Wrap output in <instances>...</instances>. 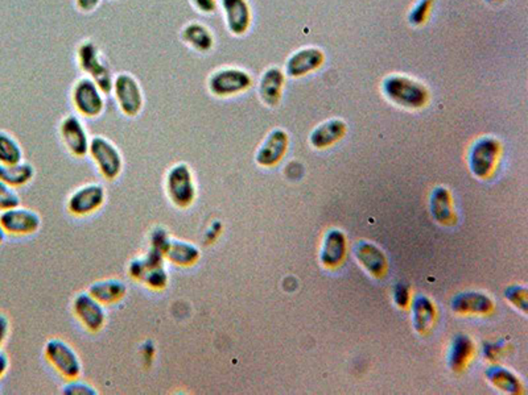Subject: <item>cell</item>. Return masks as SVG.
I'll list each match as a JSON object with an SVG mask.
<instances>
[{
	"label": "cell",
	"mask_w": 528,
	"mask_h": 395,
	"mask_svg": "<svg viewBox=\"0 0 528 395\" xmlns=\"http://www.w3.org/2000/svg\"><path fill=\"white\" fill-rule=\"evenodd\" d=\"M164 259L172 265L179 266V268H191L201 259V251H199V246H194L191 241L171 238L166 251H164Z\"/></svg>",
	"instance_id": "cell-20"
},
{
	"label": "cell",
	"mask_w": 528,
	"mask_h": 395,
	"mask_svg": "<svg viewBox=\"0 0 528 395\" xmlns=\"http://www.w3.org/2000/svg\"><path fill=\"white\" fill-rule=\"evenodd\" d=\"M354 256L358 262L373 277H382L387 269V259L382 249L369 241H358L354 246Z\"/></svg>",
	"instance_id": "cell-19"
},
{
	"label": "cell",
	"mask_w": 528,
	"mask_h": 395,
	"mask_svg": "<svg viewBox=\"0 0 528 395\" xmlns=\"http://www.w3.org/2000/svg\"><path fill=\"white\" fill-rule=\"evenodd\" d=\"M485 2L489 3V4L497 5L500 4V3H502L503 0H485Z\"/></svg>",
	"instance_id": "cell-43"
},
{
	"label": "cell",
	"mask_w": 528,
	"mask_h": 395,
	"mask_svg": "<svg viewBox=\"0 0 528 395\" xmlns=\"http://www.w3.org/2000/svg\"><path fill=\"white\" fill-rule=\"evenodd\" d=\"M35 177V167L28 163L15 165H0V181L12 186V188H21L28 185Z\"/></svg>",
	"instance_id": "cell-28"
},
{
	"label": "cell",
	"mask_w": 528,
	"mask_h": 395,
	"mask_svg": "<svg viewBox=\"0 0 528 395\" xmlns=\"http://www.w3.org/2000/svg\"><path fill=\"white\" fill-rule=\"evenodd\" d=\"M473 352H475V344H473L469 336L459 335V336L454 337L450 351V359H448L451 369L456 370V372L464 369L467 361L472 358Z\"/></svg>",
	"instance_id": "cell-29"
},
{
	"label": "cell",
	"mask_w": 528,
	"mask_h": 395,
	"mask_svg": "<svg viewBox=\"0 0 528 395\" xmlns=\"http://www.w3.org/2000/svg\"><path fill=\"white\" fill-rule=\"evenodd\" d=\"M8 367H10V361H8L7 355L0 350V378L4 377Z\"/></svg>",
	"instance_id": "cell-41"
},
{
	"label": "cell",
	"mask_w": 528,
	"mask_h": 395,
	"mask_svg": "<svg viewBox=\"0 0 528 395\" xmlns=\"http://www.w3.org/2000/svg\"><path fill=\"white\" fill-rule=\"evenodd\" d=\"M8 335H10V320L0 312V350L7 342Z\"/></svg>",
	"instance_id": "cell-40"
},
{
	"label": "cell",
	"mask_w": 528,
	"mask_h": 395,
	"mask_svg": "<svg viewBox=\"0 0 528 395\" xmlns=\"http://www.w3.org/2000/svg\"><path fill=\"white\" fill-rule=\"evenodd\" d=\"M286 87V74L278 66L265 69L258 84V94L262 103L267 107H276L283 98Z\"/></svg>",
	"instance_id": "cell-18"
},
{
	"label": "cell",
	"mask_w": 528,
	"mask_h": 395,
	"mask_svg": "<svg viewBox=\"0 0 528 395\" xmlns=\"http://www.w3.org/2000/svg\"><path fill=\"white\" fill-rule=\"evenodd\" d=\"M60 137L70 155L77 158H84L89 155V134L85 130L84 123L76 115H69L62 119Z\"/></svg>",
	"instance_id": "cell-15"
},
{
	"label": "cell",
	"mask_w": 528,
	"mask_h": 395,
	"mask_svg": "<svg viewBox=\"0 0 528 395\" xmlns=\"http://www.w3.org/2000/svg\"><path fill=\"white\" fill-rule=\"evenodd\" d=\"M87 293L103 306H113L126 298L127 286L125 282L119 281V279L109 278L94 282Z\"/></svg>",
	"instance_id": "cell-24"
},
{
	"label": "cell",
	"mask_w": 528,
	"mask_h": 395,
	"mask_svg": "<svg viewBox=\"0 0 528 395\" xmlns=\"http://www.w3.org/2000/svg\"><path fill=\"white\" fill-rule=\"evenodd\" d=\"M77 61L79 69L95 82L103 95L113 92L114 76L110 66L101 56L100 49L93 41H84L77 49Z\"/></svg>",
	"instance_id": "cell-3"
},
{
	"label": "cell",
	"mask_w": 528,
	"mask_h": 395,
	"mask_svg": "<svg viewBox=\"0 0 528 395\" xmlns=\"http://www.w3.org/2000/svg\"><path fill=\"white\" fill-rule=\"evenodd\" d=\"M19 206H20V197L16 193L15 188L0 181V211L10 210Z\"/></svg>",
	"instance_id": "cell-33"
},
{
	"label": "cell",
	"mask_w": 528,
	"mask_h": 395,
	"mask_svg": "<svg viewBox=\"0 0 528 395\" xmlns=\"http://www.w3.org/2000/svg\"><path fill=\"white\" fill-rule=\"evenodd\" d=\"M411 293H410V287L404 284L396 285L395 290H394V301L398 304V307H407L411 303Z\"/></svg>",
	"instance_id": "cell-37"
},
{
	"label": "cell",
	"mask_w": 528,
	"mask_h": 395,
	"mask_svg": "<svg viewBox=\"0 0 528 395\" xmlns=\"http://www.w3.org/2000/svg\"><path fill=\"white\" fill-rule=\"evenodd\" d=\"M113 93L120 112L128 117L141 114L144 106L143 90L135 77L120 73L114 77Z\"/></svg>",
	"instance_id": "cell-8"
},
{
	"label": "cell",
	"mask_w": 528,
	"mask_h": 395,
	"mask_svg": "<svg viewBox=\"0 0 528 395\" xmlns=\"http://www.w3.org/2000/svg\"><path fill=\"white\" fill-rule=\"evenodd\" d=\"M253 84V77L248 71L226 66L210 74L207 90L215 98H232L248 92Z\"/></svg>",
	"instance_id": "cell-5"
},
{
	"label": "cell",
	"mask_w": 528,
	"mask_h": 395,
	"mask_svg": "<svg viewBox=\"0 0 528 395\" xmlns=\"http://www.w3.org/2000/svg\"><path fill=\"white\" fill-rule=\"evenodd\" d=\"M70 98H72L76 111L87 119H95V117H101L105 109L103 93L89 77L78 79L73 85Z\"/></svg>",
	"instance_id": "cell-9"
},
{
	"label": "cell",
	"mask_w": 528,
	"mask_h": 395,
	"mask_svg": "<svg viewBox=\"0 0 528 395\" xmlns=\"http://www.w3.org/2000/svg\"><path fill=\"white\" fill-rule=\"evenodd\" d=\"M0 226L5 235L29 236L37 233L41 227V218L35 211L28 208H10L0 214Z\"/></svg>",
	"instance_id": "cell-14"
},
{
	"label": "cell",
	"mask_w": 528,
	"mask_h": 395,
	"mask_svg": "<svg viewBox=\"0 0 528 395\" xmlns=\"http://www.w3.org/2000/svg\"><path fill=\"white\" fill-rule=\"evenodd\" d=\"M169 240H171V238H169L167 230H155L151 233V240H150L151 241V246L150 248L156 249V251L161 252L164 254Z\"/></svg>",
	"instance_id": "cell-36"
},
{
	"label": "cell",
	"mask_w": 528,
	"mask_h": 395,
	"mask_svg": "<svg viewBox=\"0 0 528 395\" xmlns=\"http://www.w3.org/2000/svg\"><path fill=\"white\" fill-rule=\"evenodd\" d=\"M383 95L391 103L406 109H421L428 104L429 90L423 82L406 74L385 77L380 85Z\"/></svg>",
	"instance_id": "cell-1"
},
{
	"label": "cell",
	"mask_w": 528,
	"mask_h": 395,
	"mask_svg": "<svg viewBox=\"0 0 528 395\" xmlns=\"http://www.w3.org/2000/svg\"><path fill=\"white\" fill-rule=\"evenodd\" d=\"M434 3L435 0H416L409 12L410 26L415 27V28L423 27L431 16Z\"/></svg>",
	"instance_id": "cell-32"
},
{
	"label": "cell",
	"mask_w": 528,
	"mask_h": 395,
	"mask_svg": "<svg viewBox=\"0 0 528 395\" xmlns=\"http://www.w3.org/2000/svg\"><path fill=\"white\" fill-rule=\"evenodd\" d=\"M412 302V325L416 331L424 334L434 326L436 309L431 299L426 295H416Z\"/></svg>",
	"instance_id": "cell-26"
},
{
	"label": "cell",
	"mask_w": 528,
	"mask_h": 395,
	"mask_svg": "<svg viewBox=\"0 0 528 395\" xmlns=\"http://www.w3.org/2000/svg\"><path fill=\"white\" fill-rule=\"evenodd\" d=\"M500 153V142L495 137L483 136L475 140L467 156L470 172L477 178H488L494 172Z\"/></svg>",
	"instance_id": "cell-10"
},
{
	"label": "cell",
	"mask_w": 528,
	"mask_h": 395,
	"mask_svg": "<svg viewBox=\"0 0 528 395\" xmlns=\"http://www.w3.org/2000/svg\"><path fill=\"white\" fill-rule=\"evenodd\" d=\"M506 299L511 302L514 306L518 307L524 312H527L528 309V292L526 287L521 285H514V286L508 287L505 292Z\"/></svg>",
	"instance_id": "cell-34"
},
{
	"label": "cell",
	"mask_w": 528,
	"mask_h": 395,
	"mask_svg": "<svg viewBox=\"0 0 528 395\" xmlns=\"http://www.w3.org/2000/svg\"><path fill=\"white\" fill-rule=\"evenodd\" d=\"M486 377H488L494 388L500 389L503 393H521L522 386L518 377H516L510 370L505 369V367H497V365L489 367L486 370Z\"/></svg>",
	"instance_id": "cell-30"
},
{
	"label": "cell",
	"mask_w": 528,
	"mask_h": 395,
	"mask_svg": "<svg viewBox=\"0 0 528 395\" xmlns=\"http://www.w3.org/2000/svg\"><path fill=\"white\" fill-rule=\"evenodd\" d=\"M102 0H76L77 8L84 13H90L100 7Z\"/></svg>",
	"instance_id": "cell-39"
},
{
	"label": "cell",
	"mask_w": 528,
	"mask_h": 395,
	"mask_svg": "<svg viewBox=\"0 0 528 395\" xmlns=\"http://www.w3.org/2000/svg\"><path fill=\"white\" fill-rule=\"evenodd\" d=\"M44 358L54 372L65 381L78 380L82 375V362L78 353L65 340H48L44 347Z\"/></svg>",
	"instance_id": "cell-6"
},
{
	"label": "cell",
	"mask_w": 528,
	"mask_h": 395,
	"mask_svg": "<svg viewBox=\"0 0 528 395\" xmlns=\"http://www.w3.org/2000/svg\"><path fill=\"white\" fill-rule=\"evenodd\" d=\"M347 125L342 119H330L321 123L312 131L309 142L317 149H325L340 141L346 134Z\"/></svg>",
	"instance_id": "cell-21"
},
{
	"label": "cell",
	"mask_w": 528,
	"mask_h": 395,
	"mask_svg": "<svg viewBox=\"0 0 528 395\" xmlns=\"http://www.w3.org/2000/svg\"><path fill=\"white\" fill-rule=\"evenodd\" d=\"M89 155L106 181H115L123 170L122 153L117 145L103 136L90 139Z\"/></svg>",
	"instance_id": "cell-7"
},
{
	"label": "cell",
	"mask_w": 528,
	"mask_h": 395,
	"mask_svg": "<svg viewBox=\"0 0 528 395\" xmlns=\"http://www.w3.org/2000/svg\"><path fill=\"white\" fill-rule=\"evenodd\" d=\"M227 31L242 37L250 31L253 24V11L248 0H220Z\"/></svg>",
	"instance_id": "cell-16"
},
{
	"label": "cell",
	"mask_w": 528,
	"mask_h": 395,
	"mask_svg": "<svg viewBox=\"0 0 528 395\" xmlns=\"http://www.w3.org/2000/svg\"><path fill=\"white\" fill-rule=\"evenodd\" d=\"M324 51L317 46H304L287 59L284 74L289 78L299 79L320 70L325 64Z\"/></svg>",
	"instance_id": "cell-13"
},
{
	"label": "cell",
	"mask_w": 528,
	"mask_h": 395,
	"mask_svg": "<svg viewBox=\"0 0 528 395\" xmlns=\"http://www.w3.org/2000/svg\"><path fill=\"white\" fill-rule=\"evenodd\" d=\"M191 5L204 15H213L218 10V0H191Z\"/></svg>",
	"instance_id": "cell-38"
},
{
	"label": "cell",
	"mask_w": 528,
	"mask_h": 395,
	"mask_svg": "<svg viewBox=\"0 0 528 395\" xmlns=\"http://www.w3.org/2000/svg\"><path fill=\"white\" fill-rule=\"evenodd\" d=\"M166 259L161 252L150 248L143 257L131 262L128 266V274L131 278L141 282L144 286L153 292H163L168 286V271L164 266Z\"/></svg>",
	"instance_id": "cell-2"
},
{
	"label": "cell",
	"mask_w": 528,
	"mask_h": 395,
	"mask_svg": "<svg viewBox=\"0 0 528 395\" xmlns=\"http://www.w3.org/2000/svg\"><path fill=\"white\" fill-rule=\"evenodd\" d=\"M23 161V149L15 137L0 131V165H15Z\"/></svg>",
	"instance_id": "cell-31"
},
{
	"label": "cell",
	"mask_w": 528,
	"mask_h": 395,
	"mask_svg": "<svg viewBox=\"0 0 528 395\" xmlns=\"http://www.w3.org/2000/svg\"><path fill=\"white\" fill-rule=\"evenodd\" d=\"M182 40L189 48L202 54L209 53L215 45V35L199 21H191L183 28Z\"/></svg>",
	"instance_id": "cell-22"
},
{
	"label": "cell",
	"mask_w": 528,
	"mask_h": 395,
	"mask_svg": "<svg viewBox=\"0 0 528 395\" xmlns=\"http://www.w3.org/2000/svg\"><path fill=\"white\" fill-rule=\"evenodd\" d=\"M62 393L67 395H95L98 394L93 386L82 383V381H67V385L62 388Z\"/></svg>",
	"instance_id": "cell-35"
},
{
	"label": "cell",
	"mask_w": 528,
	"mask_h": 395,
	"mask_svg": "<svg viewBox=\"0 0 528 395\" xmlns=\"http://www.w3.org/2000/svg\"><path fill=\"white\" fill-rule=\"evenodd\" d=\"M166 193L175 207H191L197 199V185L191 166L185 163L175 164L166 175Z\"/></svg>",
	"instance_id": "cell-4"
},
{
	"label": "cell",
	"mask_w": 528,
	"mask_h": 395,
	"mask_svg": "<svg viewBox=\"0 0 528 395\" xmlns=\"http://www.w3.org/2000/svg\"><path fill=\"white\" fill-rule=\"evenodd\" d=\"M73 314L87 332L97 334L106 326L105 306L97 299L93 298L89 293H79L73 299Z\"/></svg>",
	"instance_id": "cell-11"
},
{
	"label": "cell",
	"mask_w": 528,
	"mask_h": 395,
	"mask_svg": "<svg viewBox=\"0 0 528 395\" xmlns=\"http://www.w3.org/2000/svg\"><path fill=\"white\" fill-rule=\"evenodd\" d=\"M289 137L286 131L275 128L265 136L256 150V161L259 166L272 167L280 163L288 149Z\"/></svg>",
	"instance_id": "cell-17"
},
{
	"label": "cell",
	"mask_w": 528,
	"mask_h": 395,
	"mask_svg": "<svg viewBox=\"0 0 528 395\" xmlns=\"http://www.w3.org/2000/svg\"><path fill=\"white\" fill-rule=\"evenodd\" d=\"M4 238H5L4 230H3V227L0 226V244H2L3 241H4Z\"/></svg>",
	"instance_id": "cell-42"
},
{
	"label": "cell",
	"mask_w": 528,
	"mask_h": 395,
	"mask_svg": "<svg viewBox=\"0 0 528 395\" xmlns=\"http://www.w3.org/2000/svg\"><path fill=\"white\" fill-rule=\"evenodd\" d=\"M429 207L435 221L442 224L453 223L454 210L452 197L450 191L445 188L434 189L429 200Z\"/></svg>",
	"instance_id": "cell-27"
},
{
	"label": "cell",
	"mask_w": 528,
	"mask_h": 395,
	"mask_svg": "<svg viewBox=\"0 0 528 395\" xmlns=\"http://www.w3.org/2000/svg\"><path fill=\"white\" fill-rule=\"evenodd\" d=\"M453 311L459 314H489L494 304L488 295L477 292H467L457 294L452 299Z\"/></svg>",
	"instance_id": "cell-25"
},
{
	"label": "cell",
	"mask_w": 528,
	"mask_h": 395,
	"mask_svg": "<svg viewBox=\"0 0 528 395\" xmlns=\"http://www.w3.org/2000/svg\"><path fill=\"white\" fill-rule=\"evenodd\" d=\"M106 202V191L98 183H89L73 191L68 199V211L77 218L93 215L103 207Z\"/></svg>",
	"instance_id": "cell-12"
},
{
	"label": "cell",
	"mask_w": 528,
	"mask_h": 395,
	"mask_svg": "<svg viewBox=\"0 0 528 395\" xmlns=\"http://www.w3.org/2000/svg\"><path fill=\"white\" fill-rule=\"evenodd\" d=\"M346 254V238L338 230H332L325 235L322 241L320 260L327 268H336L340 265Z\"/></svg>",
	"instance_id": "cell-23"
}]
</instances>
